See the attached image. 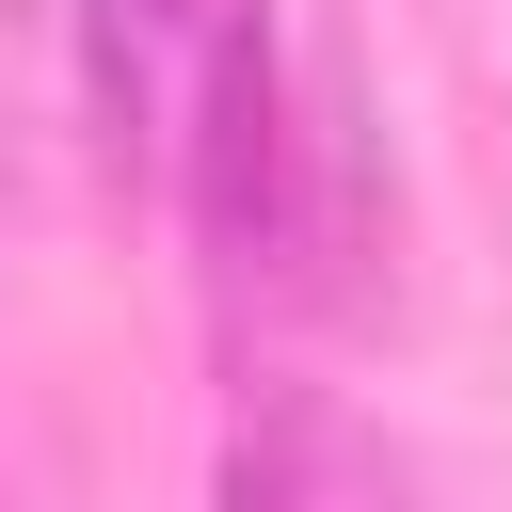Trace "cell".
<instances>
[{"label":"cell","mask_w":512,"mask_h":512,"mask_svg":"<svg viewBox=\"0 0 512 512\" xmlns=\"http://www.w3.org/2000/svg\"><path fill=\"white\" fill-rule=\"evenodd\" d=\"M32 32H48V0H0V64H16V48H32Z\"/></svg>","instance_id":"obj_1"}]
</instances>
